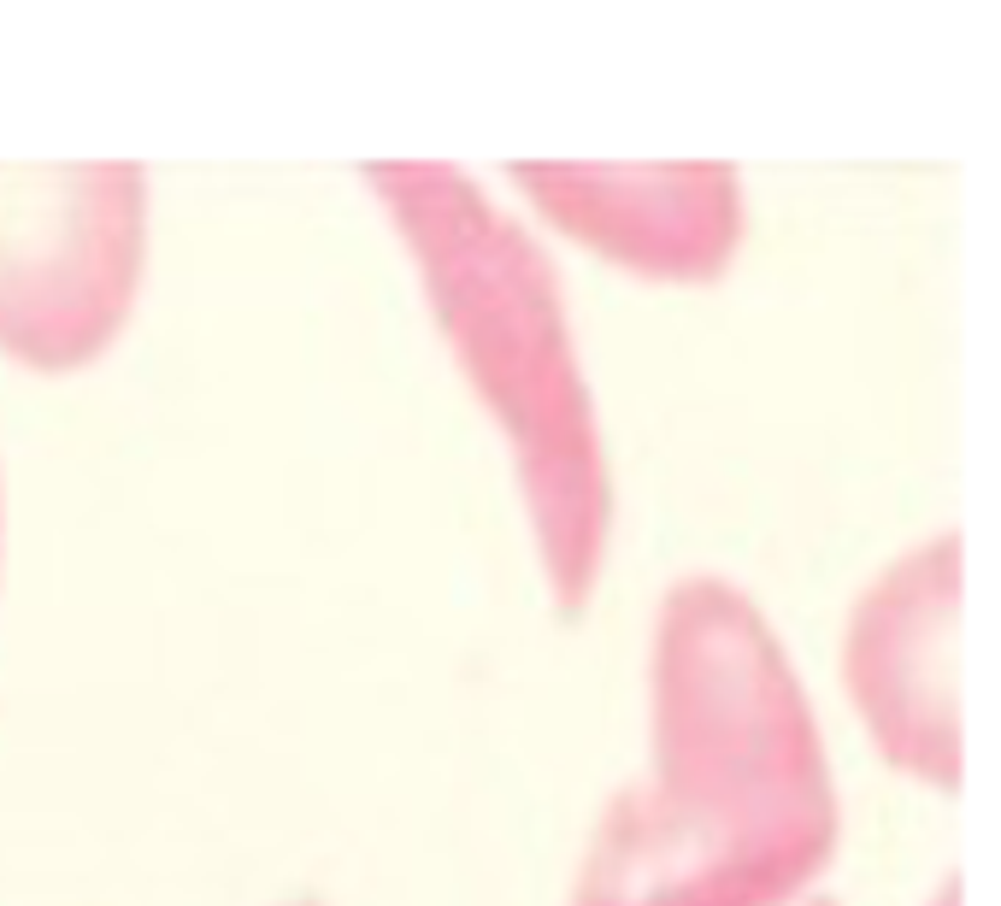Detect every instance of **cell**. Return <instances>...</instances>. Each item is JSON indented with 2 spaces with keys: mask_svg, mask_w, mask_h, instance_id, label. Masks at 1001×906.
I'll return each instance as SVG.
<instances>
[{
  "mask_svg": "<svg viewBox=\"0 0 1001 906\" xmlns=\"http://www.w3.org/2000/svg\"><path fill=\"white\" fill-rule=\"evenodd\" d=\"M460 371L496 412L560 612H583L613 531V477L572 312L542 241L454 165H366Z\"/></svg>",
  "mask_w": 1001,
  "mask_h": 906,
  "instance_id": "cell-2",
  "label": "cell"
},
{
  "mask_svg": "<svg viewBox=\"0 0 1001 906\" xmlns=\"http://www.w3.org/2000/svg\"><path fill=\"white\" fill-rule=\"evenodd\" d=\"M0 554H7V483H0Z\"/></svg>",
  "mask_w": 1001,
  "mask_h": 906,
  "instance_id": "cell-7",
  "label": "cell"
},
{
  "mask_svg": "<svg viewBox=\"0 0 1001 906\" xmlns=\"http://www.w3.org/2000/svg\"><path fill=\"white\" fill-rule=\"evenodd\" d=\"M954 625H960V536L942 531L901 554L848 618V694L883 760L931 789L960 783L954 712Z\"/></svg>",
  "mask_w": 1001,
  "mask_h": 906,
  "instance_id": "cell-4",
  "label": "cell"
},
{
  "mask_svg": "<svg viewBox=\"0 0 1001 906\" xmlns=\"http://www.w3.org/2000/svg\"><path fill=\"white\" fill-rule=\"evenodd\" d=\"M560 230L648 277H713L743 241L731 165H513Z\"/></svg>",
  "mask_w": 1001,
  "mask_h": 906,
  "instance_id": "cell-5",
  "label": "cell"
},
{
  "mask_svg": "<svg viewBox=\"0 0 1001 906\" xmlns=\"http://www.w3.org/2000/svg\"><path fill=\"white\" fill-rule=\"evenodd\" d=\"M931 906H960V883L949 877V883H942V889H937V900H931Z\"/></svg>",
  "mask_w": 1001,
  "mask_h": 906,
  "instance_id": "cell-6",
  "label": "cell"
},
{
  "mask_svg": "<svg viewBox=\"0 0 1001 906\" xmlns=\"http://www.w3.org/2000/svg\"><path fill=\"white\" fill-rule=\"evenodd\" d=\"M814 906H837V900H814Z\"/></svg>",
  "mask_w": 1001,
  "mask_h": 906,
  "instance_id": "cell-9",
  "label": "cell"
},
{
  "mask_svg": "<svg viewBox=\"0 0 1001 906\" xmlns=\"http://www.w3.org/2000/svg\"><path fill=\"white\" fill-rule=\"evenodd\" d=\"M147 177L136 159L0 165V348L78 371L112 348L142 289Z\"/></svg>",
  "mask_w": 1001,
  "mask_h": 906,
  "instance_id": "cell-3",
  "label": "cell"
},
{
  "mask_svg": "<svg viewBox=\"0 0 1001 906\" xmlns=\"http://www.w3.org/2000/svg\"><path fill=\"white\" fill-rule=\"evenodd\" d=\"M648 778L601 813L572 906H784L837 847V789L784 641L725 577L660 600Z\"/></svg>",
  "mask_w": 1001,
  "mask_h": 906,
  "instance_id": "cell-1",
  "label": "cell"
},
{
  "mask_svg": "<svg viewBox=\"0 0 1001 906\" xmlns=\"http://www.w3.org/2000/svg\"><path fill=\"white\" fill-rule=\"evenodd\" d=\"M289 906H318V900H313V895H307V900H289Z\"/></svg>",
  "mask_w": 1001,
  "mask_h": 906,
  "instance_id": "cell-8",
  "label": "cell"
}]
</instances>
